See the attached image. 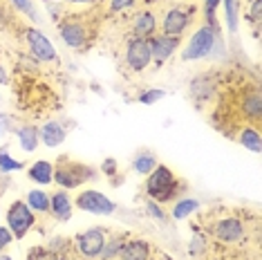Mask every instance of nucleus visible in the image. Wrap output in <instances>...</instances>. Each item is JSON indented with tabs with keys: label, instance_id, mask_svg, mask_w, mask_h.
Masks as SVG:
<instances>
[{
	"label": "nucleus",
	"instance_id": "a18cd8bd",
	"mask_svg": "<svg viewBox=\"0 0 262 260\" xmlns=\"http://www.w3.org/2000/svg\"><path fill=\"white\" fill-rule=\"evenodd\" d=\"M249 3H251V0H249Z\"/></svg>",
	"mask_w": 262,
	"mask_h": 260
},
{
	"label": "nucleus",
	"instance_id": "f257e3e1",
	"mask_svg": "<svg viewBox=\"0 0 262 260\" xmlns=\"http://www.w3.org/2000/svg\"><path fill=\"white\" fill-rule=\"evenodd\" d=\"M182 191H184V184L164 164H157V166L146 175V195H148V200H152V202H157V204L175 202Z\"/></svg>",
	"mask_w": 262,
	"mask_h": 260
},
{
	"label": "nucleus",
	"instance_id": "a878e982",
	"mask_svg": "<svg viewBox=\"0 0 262 260\" xmlns=\"http://www.w3.org/2000/svg\"><path fill=\"white\" fill-rule=\"evenodd\" d=\"M123 242H126V238H123V235H115V238H108V240H105V247H103V251H101L99 258H103V260L119 258V251H121Z\"/></svg>",
	"mask_w": 262,
	"mask_h": 260
},
{
	"label": "nucleus",
	"instance_id": "72a5a7b5",
	"mask_svg": "<svg viewBox=\"0 0 262 260\" xmlns=\"http://www.w3.org/2000/svg\"><path fill=\"white\" fill-rule=\"evenodd\" d=\"M146 213L150 215L152 220H157V222H166V211L162 209V204L152 202V200H148L146 202Z\"/></svg>",
	"mask_w": 262,
	"mask_h": 260
},
{
	"label": "nucleus",
	"instance_id": "aec40b11",
	"mask_svg": "<svg viewBox=\"0 0 262 260\" xmlns=\"http://www.w3.org/2000/svg\"><path fill=\"white\" fill-rule=\"evenodd\" d=\"M16 139H18V146L20 150L25 153H34L40 144V137H38V128L34 123H20L16 128Z\"/></svg>",
	"mask_w": 262,
	"mask_h": 260
},
{
	"label": "nucleus",
	"instance_id": "f03ea898",
	"mask_svg": "<svg viewBox=\"0 0 262 260\" xmlns=\"http://www.w3.org/2000/svg\"><path fill=\"white\" fill-rule=\"evenodd\" d=\"M97 177V170L83 162H74L72 157L61 155L54 162V184L63 191H74L85 182H92Z\"/></svg>",
	"mask_w": 262,
	"mask_h": 260
},
{
	"label": "nucleus",
	"instance_id": "39448f33",
	"mask_svg": "<svg viewBox=\"0 0 262 260\" xmlns=\"http://www.w3.org/2000/svg\"><path fill=\"white\" fill-rule=\"evenodd\" d=\"M5 220H7V229L11 231V235H14V240H23L34 229L36 215H34V211L25 204V200H16V202L9 204Z\"/></svg>",
	"mask_w": 262,
	"mask_h": 260
},
{
	"label": "nucleus",
	"instance_id": "dca6fc26",
	"mask_svg": "<svg viewBox=\"0 0 262 260\" xmlns=\"http://www.w3.org/2000/svg\"><path fill=\"white\" fill-rule=\"evenodd\" d=\"M215 94V79L213 74H200L195 81H190V99H195L198 103L208 101Z\"/></svg>",
	"mask_w": 262,
	"mask_h": 260
},
{
	"label": "nucleus",
	"instance_id": "7c9ffc66",
	"mask_svg": "<svg viewBox=\"0 0 262 260\" xmlns=\"http://www.w3.org/2000/svg\"><path fill=\"white\" fill-rule=\"evenodd\" d=\"M16 128H18V123H16L14 115L0 112V137H5V135H9V133H16Z\"/></svg>",
	"mask_w": 262,
	"mask_h": 260
},
{
	"label": "nucleus",
	"instance_id": "6ab92c4d",
	"mask_svg": "<svg viewBox=\"0 0 262 260\" xmlns=\"http://www.w3.org/2000/svg\"><path fill=\"white\" fill-rule=\"evenodd\" d=\"M150 258V247L146 240H126L119 251V260H148Z\"/></svg>",
	"mask_w": 262,
	"mask_h": 260
},
{
	"label": "nucleus",
	"instance_id": "c756f323",
	"mask_svg": "<svg viewBox=\"0 0 262 260\" xmlns=\"http://www.w3.org/2000/svg\"><path fill=\"white\" fill-rule=\"evenodd\" d=\"M164 97H166V90H162V88H150V90L141 92L137 99H139V103H144V105H152V103L162 101Z\"/></svg>",
	"mask_w": 262,
	"mask_h": 260
},
{
	"label": "nucleus",
	"instance_id": "9b49d317",
	"mask_svg": "<svg viewBox=\"0 0 262 260\" xmlns=\"http://www.w3.org/2000/svg\"><path fill=\"white\" fill-rule=\"evenodd\" d=\"M148 45H150L152 63L157 65V68H162V65L168 61V58L175 54L177 50H180L182 40L177 38V36H166V34H152V36L148 38Z\"/></svg>",
	"mask_w": 262,
	"mask_h": 260
},
{
	"label": "nucleus",
	"instance_id": "6e6552de",
	"mask_svg": "<svg viewBox=\"0 0 262 260\" xmlns=\"http://www.w3.org/2000/svg\"><path fill=\"white\" fill-rule=\"evenodd\" d=\"M211 233H213V238L224 242V245H237L247 235V227H244V222L237 215H224L213 222Z\"/></svg>",
	"mask_w": 262,
	"mask_h": 260
},
{
	"label": "nucleus",
	"instance_id": "1a4fd4ad",
	"mask_svg": "<svg viewBox=\"0 0 262 260\" xmlns=\"http://www.w3.org/2000/svg\"><path fill=\"white\" fill-rule=\"evenodd\" d=\"M25 43L29 47V54L36 58V61H43V63H56L58 61L56 47L52 45V40L47 38L40 29L27 27L25 29Z\"/></svg>",
	"mask_w": 262,
	"mask_h": 260
},
{
	"label": "nucleus",
	"instance_id": "e433bc0d",
	"mask_svg": "<svg viewBox=\"0 0 262 260\" xmlns=\"http://www.w3.org/2000/svg\"><path fill=\"white\" fill-rule=\"evenodd\" d=\"M47 258H50V251H47L45 247H40V245L32 247V249L27 251V260H47Z\"/></svg>",
	"mask_w": 262,
	"mask_h": 260
},
{
	"label": "nucleus",
	"instance_id": "423d86ee",
	"mask_svg": "<svg viewBox=\"0 0 262 260\" xmlns=\"http://www.w3.org/2000/svg\"><path fill=\"white\" fill-rule=\"evenodd\" d=\"M74 206L92 215H112L117 211V204L112 202L108 195L101 191H94V188H85V191H81L76 195Z\"/></svg>",
	"mask_w": 262,
	"mask_h": 260
},
{
	"label": "nucleus",
	"instance_id": "2f4dec72",
	"mask_svg": "<svg viewBox=\"0 0 262 260\" xmlns=\"http://www.w3.org/2000/svg\"><path fill=\"white\" fill-rule=\"evenodd\" d=\"M247 18L251 20L255 27L260 25V23H262V0H251V3H249Z\"/></svg>",
	"mask_w": 262,
	"mask_h": 260
},
{
	"label": "nucleus",
	"instance_id": "0eeeda50",
	"mask_svg": "<svg viewBox=\"0 0 262 260\" xmlns=\"http://www.w3.org/2000/svg\"><path fill=\"white\" fill-rule=\"evenodd\" d=\"M105 240H108V231L101 227H92V229L81 231L74 238V249L79 251L83 258L94 260L101 256V251H103V247H105Z\"/></svg>",
	"mask_w": 262,
	"mask_h": 260
},
{
	"label": "nucleus",
	"instance_id": "c85d7f7f",
	"mask_svg": "<svg viewBox=\"0 0 262 260\" xmlns=\"http://www.w3.org/2000/svg\"><path fill=\"white\" fill-rule=\"evenodd\" d=\"M11 5H14V9H18L20 14H25L27 18H32L34 23H38V11H36V5L32 3V0H9Z\"/></svg>",
	"mask_w": 262,
	"mask_h": 260
},
{
	"label": "nucleus",
	"instance_id": "393cba45",
	"mask_svg": "<svg viewBox=\"0 0 262 260\" xmlns=\"http://www.w3.org/2000/svg\"><path fill=\"white\" fill-rule=\"evenodd\" d=\"M25 166H27L25 162H20V159H16L14 155H9L7 146H5V148H0V170H3L5 175L18 173V170H23Z\"/></svg>",
	"mask_w": 262,
	"mask_h": 260
},
{
	"label": "nucleus",
	"instance_id": "ddd939ff",
	"mask_svg": "<svg viewBox=\"0 0 262 260\" xmlns=\"http://www.w3.org/2000/svg\"><path fill=\"white\" fill-rule=\"evenodd\" d=\"M237 110H240L242 119L247 123H251V126H258L260 128V117H262V99H260V90L258 88H251V90H244L242 97H240V105H237Z\"/></svg>",
	"mask_w": 262,
	"mask_h": 260
},
{
	"label": "nucleus",
	"instance_id": "cd10ccee",
	"mask_svg": "<svg viewBox=\"0 0 262 260\" xmlns=\"http://www.w3.org/2000/svg\"><path fill=\"white\" fill-rule=\"evenodd\" d=\"M70 240L63 238V235H56V238H52L50 242H47L45 249L50 253H54V256H68V249H70Z\"/></svg>",
	"mask_w": 262,
	"mask_h": 260
},
{
	"label": "nucleus",
	"instance_id": "58836bf2",
	"mask_svg": "<svg viewBox=\"0 0 262 260\" xmlns=\"http://www.w3.org/2000/svg\"><path fill=\"white\" fill-rule=\"evenodd\" d=\"M7 188H9V180H7V175L0 170V198L5 195V191H7Z\"/></svg>",
	"mask_w": 262,
	"mask_h": 260
},
{
	"label": "nucleus",
	"instance_id": "79ce46f5",
	"mask_svg": "<svg viewBox=\"0 0 262 260\" xmlns=\"http://www.w3.org/2000/svg\"><path fill=\"white\" fill-rule=\"evenodd\" d=\"M47 260H68V258H65V256H54V253H50V258H47Z\"/></svg>",
	"mask_w": 262,
	"mask_h": 260
},
{
	"label": "nucleus",
	"instance_id": "f8f14e48",
	"mask_svg": "<svg viewBox=\"0 0 262 260\" xmlns=\"http://www.w3.org/2000/svg\"><path fill=\"white\" fill-rule=\"evenodd\" d=\"M190 23H193L190 11L182 9V7H172V9L166 11L164 18H162V34H166V36L182 38V34L190 27Z\"/></svg>",
	"mask_w": 262,
	"mask_h": 260
},
{
	"label": "nucleus",
	"instance_id": "9d476101",
	"mask_svg": "<svg viewBox=\"0 0 262 260\" xmlns=\"http://www.w3.org/2000/svg\"><path fill=\"white\" fill-rule=\"evenodd\" d=\"M150 63H152V56H150L148 38L130 36V40L126 43V65L133 72H144Z\"/></svg>",
	"mask_w": 262,
	"mask_h": 260
},
{
	"label": "nucleus",
	"instance_id": "37998d69",
	"mask_svg": "<svg viewBox=\"0 0 262 260\" xmlns=\"http://www.w3.org/2000/svg\"><path fill=\"white\" fill-rule=\"evenodd\" d=\"M0 260H14V258H11L9 253H5V251H3V253H0Z\"/></svg>",
	"mask_w": 262,
	"mask_h": 260
},
{
	"label": "nucleus",
	"instance_id": "412c9836",
	"mask_svg": "<svg viewBox=\"0 0 262 260\" xmlns=\"http://www.w3.org/2000/svg\"><path fill=\"white\" fill-rule=\"evenodd\" d=\"M237 141L249 148L251 153H260L262 150V139H260V128L251 126V123H244V126L237 130Z\"/></svg>",
	"mask_w": 262,
	"mask_h": 260
},
{
	"label": "nucleus",
	"instance_id": "4468645a",
	"mask_svg": "<svg viewBox=\"0 0 262 260\" xmlns=\"http://www.w3.org/2000/svg\"><path fill=\"white\" fill-rule=\"evenodd\" d=\"M50 213L56 222H68L72 220L74 213V200L70 198L68 191L56 188L54 193H50Z\"/></svg>",
	"mask_w": 262,
	"mask_h": 260
},
{
	"label": "nucleus",
	"instance_id": "20e7f679",
	"mask_svg": "<svg viewBox=\"0 0 262 260\" xmlns=\"http://www.w3.org/2000/svg\"><path fill=\"white\" fill-rule=\"evenodd\" d=\"M217 43V29L215 25H202L198 32L193 34L186 45L182 50V61L190 63V61H200V58H206L213 52V47Z\"/></svg>",
	"mask_w": 262,
	"mask_h": 260
},
{
	"label": "nucleus",
	"instance_id": "2eb2a0df",
	"mask_svg": "<svg viewBox=\"0 0 262 260\" xmlns=\"http://www.w3.org/2000/svg\"><path fill=\"white\" fill-rule=\"evenodd\" d=\"M38 137H40V144L47 146V148H58L65 141V137H68V130H65L61 121L50 119L38 128Z\"/></svg>",
	"mask_w": 262,
	"mask_h": 260
},
{
	"label": "nucleus",
	"instance_id": "a211bd4d",
	"mask_svg": "<svg viewBox=\"0 0 262 260\" xmlns=\"http://www.w3.org/2000/svg\"><path fill=\"white\" fill-rule=\"evenodd\" d=\"M157 32V16L152 11H139L133 20V36H139V38H150L152 34Z\"/></svg>",
	"mask_w": 262,
	"mask_h": 260
},
{
	"label": "nucleus",
	"instance_id": "c03bdc74",
	"mask_svg": "<svg viewBox=\"0 0 262 260\" xmlns=\"http://www.w3.org/2000/svg\"><path fill=\"white\" fill-rule=\"evenodd\" d=\"M43 3H58V0H43Z\"/></svg>",
	"mask_w": 262,
	"mask_h": 260
},
{
	"label": "nucleus",
	"instance_id": "7ed1b4c3",
	"mask_svg": "<svg viewBox=\"0 0 262 260\" xmlns=\"http://www.w3.org/2000/svg\"><path fill=\"white\" fill-rule=\"evenodd\" d=\"M58 36L70 50H83L92 40L94 32L85 16H65L58 20Z\"/></svg>",
	"mask_w": 262,
	"mask_h": 260
},
{
	"label": "nucleus",
	"instance_id": "f3484780",
	"mask_svg": "<svg viewBox=\"0 0 262 260\" xmlns=\"http://www.w3.org/2000/svg\"><path fill=\"white\" fill-rule=\"evenodd\" d=\"M27 177L34 184H40V186L54 184V162H47V159L34 162L32 166L27 168Z\"/></svg>",
	"mask_w": 262,
	"mask_h": 260
},
{
	"label": "nucleus",
	"instance_id": "a19ab883",
	"mask_svg": "<svg viewBox=\"0 0 262 260\" xmlns=\"http://www.w3.org/2000/svg\"><path fill=\"white\" fill-rule=\"evenodd\" d=\"M63 3H74V5H90V3H97V0H63Z\"/></svg>",
	"mask_w": 262,
	"mask_h": 260
},
{
	"label": "nucleus",
	"instance_id": "473e14b6",
	"mask_svg": "<svg viewBox=\"0 0 262 260\" xmlns=\"http://www.w3.org/2000/svg\"><path fill=\"white\" fill-rule=\"evenodd\" d=\"M222 0H204V20L206 25H215V11Z\"/></svg>",
	"mask_w": 262,
	"mask_h": 260
},
{
	"label": "nucleus",
	"instance_id": "bb28decb",
	"mask_svg": "<svg viewBox=\"0 0 262 260\" xmlns=\"http://www.w3.org/2000/svg\"><path fill=\"white\" fill-rule=\"evenodd\" d=\"M224 3V14H226V25L229 32L235 34L237 32V3L235 0H222Z\"/></svg>",
	"mask_w": 262,
	"mask_h": 260
},
{
	"label": "nucleus",
	"instance_id": "ea45409f",
	"mask_svg": "<svg viewBox=\"0 0 262 260\" xmlns=\"http://www.w3.org/2000/svg\"><path fill=\"white\" fill-rule=\"evenodd\" d=\"M0 85H9V74L3 65H0Z\"/></svg>",
	"mask_w": 262,
	"mask_h": 260
},
{
	"label": "nucleus",
	"instance_id": "5701e85b",
	"mask_svg": "<svg viewBox=\"0 0 262 260\" xmlns=\"http://www.w3.org/2000/svg\"><path fill=\"white\" fill-rule=\"evenodd\" d=\"M200 209V200L195 198H177L172 204V220H186L188 215H193Z\"/></svg>",
	"mask_w": 262,
	"mask_h": 260
},
{
	"label": "nucleus",
	"instance_id": "f704fd0d",
	"mask_svg": "<svg viewBox=\"0 0 262 260\" xmlns=\"http://www.w3.org/2000/svg\"><path fill=\"white\" fill-rule=\"evenodd\" d=\"M101 173H103L105 177H110V180H115L117 173H119V164L115 157H105L103 164H101Z\"/></svg>",
	"mask_w": 262,
	"mask_h": 260
},
{
	"label": "nucleus",
	"instance_id": "4be33fe9",
	"mask_svg": "<svg viewBox=\"0 0 262 260\" xmlns=\"http://www.w3.org/2000/svg\"><path fill=\"white\" fill-rule=\"evenodd\" d=\"M25 204L34 213H50V193H45L43 188H32L25 198Z\"/></svg>",
	"mask_w": 262,
	"mask_h": 260
},
{
	"label": "nucleus",
	"instance_id": "4c0bfd02",
	"mask_svg": "<svg viewBox=\"0 0 262 260\" xmlns=\"http://www.w3.org/2000/svg\"><path fill=\"white\" fill-rule=\"evenodd\" d=\"M11 242H14V235H11V231L7 227H0V253L7 249Z\"/></svg>",
	"mask_w": 262,
	"mask_h": 260
},
{
	"label": "nucleus",
	"instance_id": "c9c22d12",
	"mask_svg": "<svg viewBox=\"0 0 262 260\" xmlns=\"http://www.w3.org/2000/svg\"><path fill=\"white\" fill-rule=\"evenodd\" d=\"M137 5V0H110V11L117 14V11H126V9H133Z\"/></svg>",
	"mask_w": 262,
	"mask_h": 260
},
{
	"label": "nucleus",
	"instance_id": "b1692460",
	"mask_svg": "<svg viewBox=\"0 0 262 260\" xmlns=\"http://www.w3.org/2000/svg\"><path fill=\"white\" fill-rule=\"evenodd\" d=\"M157 157L152 155L150 150H139L135 155V159H133V170L135 173H139V175H148L150 170L157 166Z\"/></svg>",
	"mask_w": 262,
	"mask_h": 260
}]
</instances>
